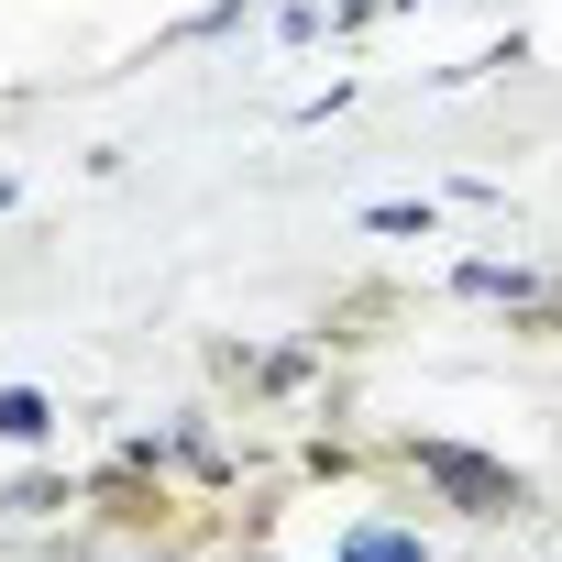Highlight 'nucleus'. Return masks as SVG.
I'll use <instances>...</instances> for the list:
<instances>
[{"label":"nucleus","instance_id":"nucleus-1","mask_svg":"<svg viewBox=\"0 0 562 562\" xmlns=\"http://www.w3.org/2000/svg\"><path fill=\"white\" fill-rule=\"evenodd\" d=\"M419 474H430L452 507H474V518H507V507H518V474H496L485 452H452V441H430V452H419Z\"/></svg>","mask_w":562,"mask_h":562},{"label":"nucleus","instance_id":"nucleus-2","mask_svg":"<svg viewBox=\"0 0 562 562\" xmlns=\"http://www.w3.org/2000/svg\"><path fill=\"white\" fill-rule=\"evenodd\" d=\"M45 430V397L34 386H0V441H34Z\"/></svg>","mask_w":562,"mask_h":562},{"label":"nucleus","instance_id":"nucleus-3","mask_svg":"<svg viewBox=\"0 0 562 562\" xmlns=\"http://www.w3.org/2000/svg\"><path fill=\"white\" fill-rule=\"evenodd\" d=\"M353 562H419V540H408V529H364V540H353Z\"/></svg>","mask_w":562,"mask_h":562}]
</instances>
